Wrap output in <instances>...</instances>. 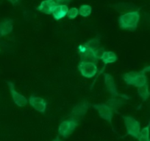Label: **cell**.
I'll return each instance as SVG.
<instances>
[{"instance_id": "9c48e42d", "label": "cell", "mask_w": 150, "mask_h": 141, "mask_svg": "<svg viewBox=\"0 0 150 141\" xmlns=\"http://www.w3.org/2000/svg\"><path fill=\"white\" fill-rule=\"evenodd\" d=\"M129 96L125 95V94H122V95L117 96V97H111V98H110L106 102V104H108L110 107V108L115 113H116L117 110L120 107H122L125 103V102L129 100Z\"/></svg>"}, {"instance_id": "d4e9b609", "label": "cell", "mask_w": 150, "mask_h": 141, "mask_svg": "<svg viewBox=\"0 0 150 141\" xmlns=\"http://www.w3.org/2000/svg\"><path fill=\"white\" fill-rule=\"evenodd\" d=\"M143 70H144V72L145 73H150V65L146 66V67L143 69Z\"/></svg>"}, {"instance_id": "2e32d148", "label": "cell", "mask_w": 150, "mask_h": 141, "mask_svg": "<svg viewBox=\"0 0 150 141\" xmlns=\"http://www.w3.org/2000/svg\"><path fill=\"white\" fill-rule=\"evenodd\" d=\"M138 72L136 71H132L129 72V73H125V74L122 75V77H123L124 80L126 83L127 85L128 86H133L134 83H135V79H136L137 75H138Z\"/></svg>"}, {"instance_id": "4fadbf2b", "label": "cell", "mask_w": 150, "mask_h": 141, "mask_svg": "<svg viewBox=\"0 0 150 141\" xmlns=\"http://www.w3.org/2000/svg\"><path fill=\"white\" fill-rule=\"evenodd\" d=\"M69 7L65 5H57L52 12V16L56 21H60L67 15Z\"/></svg>"}, {"instance_id": "4316f807", "label": "cell", "mask_w": 150, "mask_h": 141, "mask_svg": "<svg viewBox=\"0 0 150 141\" xmlns=\"http://www.w3.org/2000/svg\"><path fill=\"white\" fill-rule=\"evenodd\" d=\"M53 141H63V140H61L60 139V138H59V137H57V138H56L55 139H54Z\"/></svg>"}, {"instance_id": "7a4b0ae2", "label": "cell", "mask_w": 150, "mask_h": 141, "mask_svg": "<svg viewBox=\"0 0 150 141\" xmlns=\"http://www.w3.org/2000/svg\"><path fill=\"white\" fill-rule=\"evenodd\" d=\"M126 127L127 134L132 138L138 139V135L141 132V124L135 118L129 116H122Z\"/></svg>"}, {"instance_id": "ba28073f", "label": "cell", "mask_w": 150, "mask_h": 141, "mask_svg": "<svg viewBox=\"0 0 150 141\" xmlns=\"http://www.w3.org/2000/svg\"><path fill=\"white\" fill-rule=\"evenodd\" d=\"M29 104L38 112L41 113H44L47 109V102L44 98L37 97L35 95H31L29 97Z\"/></svg>"}, {"instance_id": "7c38bea8", "label": "cell", "mask_w": 150, "mask_h": 141, "mask_svg": "<svg viewBox=\"0 0 150 141\" xmlns=\"http://www.w3.org/2000/svg\"><path fill=\"white\" fill-rule=\"evenodd\" d=\"M13 29V20L5 19L0 22V37L11 34Z\"/></svg>"}, {"instance_id": "8992f818", "label": "cell", "mask_w": 150, "mask_h": 141, "mask_svg": "<svg viewBox=\"0 0 150 141\" xmlns=\"http://www.w3.org/2000/svg\"><path fill=\"white\" fill-rule=\"evenodd\" d=\"M90 107V103L86 100L80 102L73 107L71 113V119H74L78 121L79 119H82L87 113Z\"/></svg>"}, {"instance_id": "d6986e66", "label": "cell", "mask_w": 150, "mask_h": 141, "mask_svg": "<svg viewBox=\"0 0 150 141\" xmlns=\"http://www.w3.org/2000/svg\"><path fill=\"white\" fill-rule=\"evenodd\" d=\"M85 44L87 45V47L89 49L94 51L95 50H96L98 48L100 47V39H99V37H95V38H93L91 39V40H88V41L86 42Z\"/></svg>"}, {"instance_id": "cb8c5ba5", "label": "cell", "mask_w": 150, "mask_h": 141, "mask_svg": "<svg viewBox=\"0 0 150 141\" xmlns=\"http://www.w3.org/2000/svg\"><path fill=\"white\" fill-rule=\"evenodd\" d=\"M57 5H68L71 3V0H56L55 1Z\"/></svg>"}, {"instance_id": "5bb4252c", "label": "cell", "mask_w": 150, "mask_h": 141, "mask_svg": "<svg viewBox=\"0 0 150 141\" xmlns=\"http://www.w3.org/2000/svg\"><path fill=\"white\" fill-rule=\"evenodd\" d=\"M117 55L112 51H105L101 57V60L105 64L114 63L117 61Z\"/></svg>"}, {"instance_id": "52a82bcc", "label": "cell", "mask_w": 150, "mask_h": 141, "mask_svg": "<svg viewBox=\"0 0 150 141\" xmlns=\"http://www.w3.org/2000/svg\"><path fill=\"white\" fill-rule=\"evenodd\" d=\"M7 83H8V87H9L10 92L11 94L14 103L18 107H24V106L27 105L29 103L28 100L24 95H22L21 94H20L19 92L16 90L13 83L10 81L7 82Z\"/></svg>"}, {"instance_id": "5b68a950", "label": "cell", "mask_w": 150, "mask_h": 141, "mask_svg": "<svg viewBox=\"0 0 150 141\" xmlns=\"http://www.w3.org/2000/svg\"><path fill=\"white\" fill-rule=\"evenodd\" d=\"M93 107L98 112L99 116L102 119L107 121L112 125V119L115 112L110 108V107L108 104H106V103L94 104L93 105Z\"/></svg>"}, {"instance_id": "e0dca14e", "label": "cell", "mask_w": 150, "mask_h": 141, "mask_svg": "<svg viewBox=\"0 0 150 141\" xmlns=\"http://www.w3.org/2000/svg\"><path fill=\"white\" fill-rule=\"evenodd\" d=\"M138 141H150V122L146 126L141 129L138 138Z\"/></svg>"}, {"instance_id": "f546056e", "label": "cell", "mask_w": 150, "mask_h": 141, "mask_svg": "<svg viewBox=\"0 0 150 141\" xmlns=\"http://www.w3.org/2000/svg\"><path fill=\"white\" fill-rule=\"evenodd\" d=\"M54 1H56V0H54Z\"/></svg>"}, {"instance_id": "ac0fdd59", "label": "cell", "mask_w": 150, "mask_h": 141, "mask_svg": "<svg viewBox=\"0 0 150 141\" xmlns=\"http://www.w3.org/2000/svg\"><path fill=\"white\" fill-rule=\"evenodd\" d=\"M138 94L143 101H146L150 97V91L149 90V85L146 84L144 86L138 88Z\"/></svg>"}, {"instance_id": "8fae6325", "label": "cell", "mask_w": 150, "mask_h": 141, "mask_svg": "<svg viewBox=\"0 0 150 141\" xmlns=\"http://www.w3.org/2000/svg\"><path fill=\"white\" fill-rule=\"evenodd\" d=\"M56 6H57V3L54 0H44L38 5L37 10L47 15H52Z\"/></svg>"}, {"instance_id": "484cf974", "label": "cell", "mask_w": 150, "mask_h": 141, "mask_svg": "<svg viewBox=\"0 0 150 141\" xmlns=\"http://www.w3.org/2000/svg\"><path fill=\"white\" fill-rule=\"evenodd\" d=\"M8 1H9V2H11V4L16 5V4H18V1H19V0H8Z\"/></svg>"}, {"instance_id": "603a6c76", "label": "cell", "mask_w": 150, "mask_h": 141, "mask_svg": "<svg viewBox=\"0 0 150 141\" xmlns=\"http://www.w3.org/2000/svg\"><path fill=\"white\" fill-rule=\"evenodd\" d=\"M105 49H104L103 47H102V46H100L99 48H98L97 49L95 50L93 52H94V54L95 56H96V58L98 59L99 60L101 59V57H102V54H103V53L105 52Z\"/></svg>"}, {"instance_id": "3957f363", "label": "cell", "mask_w": 150, "mask_h": 141, "mask_svg": "<svg viewBox=\"0 0 150 141\" xmlns=\"http://www.w3.org/2000/svg\"><path fill=\"white\" fill-rule=\"evenodd\" d=\"M77 68L82 76L86 77V78H92L96 75L98 72V67L96 66V64L90 62V61H80Z\"/></svg>"}, {"instance_id": "9a60e30c", "label": "cell", "mask_w": 150, "mask_h": 141, "mask_svg": "<svg viewBox=\"0 0 150 141\" xmlns=\"http://www.w3.org/2000/svg\"><path fill=\"white\" fill-rule=\"evenodd\" d=\"M146 84H148V79H147L146 75V73L142 70L138 72V75H137L136 79H135V81L133 86L137 88H140L141 86H144Z\"/></svg>"}, {"instance_id": "7402d4cb", "label": "cell", "mask_w": 150, "mask_h": 141, "mask_svg": "<svg viewBox=\"0 0 150 141\" xmlns=\"http://www.w3.org/2000/svg\"><path fill=\"white\" fill-rule=\"evenodd\" d=\"M90 51L88 48L87 47L86 44H80L79 45L78 48H77V52H78L80 57H83L85 54H87Z\"/></svg>"}, {"instance_id": "44dd1931", "label": "cell", "mask_w": 150, "mask_h": 141, "mask_svg": "<svg viewBox=\"0 0 150 141\" xmlns=\"http://www.w3.org/2000/svg\"><path fill=\"white\" fill-rule=\"evenodd\" d=\"M79 15V9L77 8H71L69 10L68 13L66 16L68 17L69 19H74L75 18H77V15Z\"/></svg>"}, {"instance_id": "f1b7e54d", "label": "cell", "mask_w": 150, "mask_h": 141, "mask_svg": "<svg viewBox=\"0 0 150 141\" xmlns=\"http://www.w3.org/2000/svg\"><path fill=\"white\" fill-rule=\"evenodd\" d=\"M0 52H1V49H0Z\"/></svg>"}, {"instance_id": "83f0119b", "label": "cell", "mask_w": 150, "mask_h": 141, "mask_svg": "<svg viewBox=\"0 0 150 141\" xmlns=\"http://www.w3.org/2000/svg\"><path fill=\"white\" fill-rule=\"evenodd\" d=\"M1 2H2V0H0V3H1Z\"/></svg>"}, {"instance_id": "ffe728a7", "label": "cell", "mask_w": 150, "mask_h": 141, "mask_svg": "<svg viewBox=\"0 0 150 141\" xmlns=\"http://www.w3.org/2000/svg\"><path fill=\"white\" fill-rule=\"evenodd\" d=\"M91 12L92 8L89 5H83L79 8V15H80L83 17H85V18L88 17L91 14Z\"/></svg>"}, {"instance_id": "6da1fadb", "label": "cell", "mask_w": 150, "mask_h": 141, "mask_svg": "<svg viewBox=\"0 0 150 141\" xmlns=\"http://www.w3.org/2000/svg\"><path fill=\"white\" fill-rule=\"evenodd\" d=\"M139 11L134 10L122 14L119 18V24L121 29L129 31H135L140 21Z\"/></svg>"}, {"instance_id": "277c9868", "label": "cell", "mask_w": 150, "mask_h": 141, "mask_svg": "<svg viewBox=\"0 0 150 141\" xmlns=\"http://www.w3.org/2000/svg\"><path fill=\"white\" fill-rule=\"evenodd\" d=\"M78 126V121L74 119H68L63 121L58 127V133L61 137L67 138Z\"/></svg>"}, {"instance_id": "30bf717a", "label": "cell", "mask_w": 150, "mask_h": 141, "mask_svg": "<svg viewBox=\"0 0 150 141\" xmlns=\"http://www.w3.org/2000/svg\"><path fill=\"white\" fill-rule=\"evenodd\" d=\"M104 78H105V85L107 91L109 92L111 97H117V96L122 95L121 94L118 92L117 86L113 77L108 73L104 74Z\"/></svg>"}]
</instances>
